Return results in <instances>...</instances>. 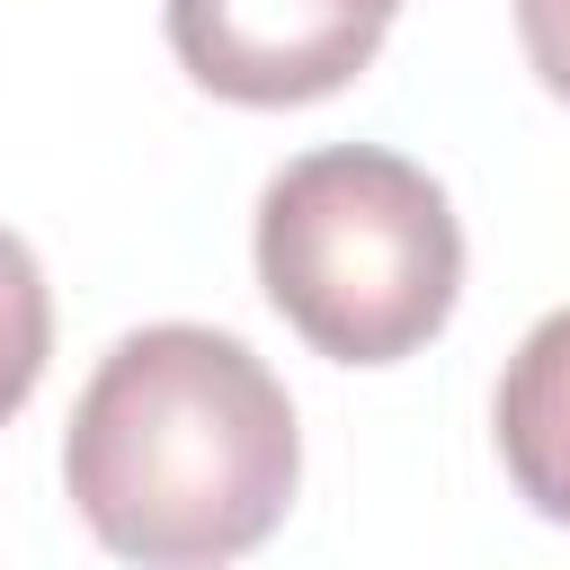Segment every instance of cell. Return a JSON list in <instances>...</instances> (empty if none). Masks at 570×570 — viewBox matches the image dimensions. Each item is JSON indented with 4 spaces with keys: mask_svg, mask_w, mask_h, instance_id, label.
Masks as SVG:
<instances>
[{
    "mask_svg": "<svg viewBox=\"0 0 570 570\" xmlns=\"http://www.w3.org/2000/svg\"><path fill=\"white\" fill-rule=\"evenodd\" d=\"M517 36H525L534 80L570 107V0H517Z\"/></svg>",
    "mask_w": 570,
    "mask_h": 570,
    "instance_id": "obj_5",
    "label": "cell"
},
{
    "mask_svg": "<svg viewBox=\"0 0 570 570\" xmlns=\"http://www.w3.org/2000/svg\"><path fill=\"white\" fill-rule=\"evenodd\" d=\"M499 463L534 517L570 525V312H543L499 374Z\"/></svg>",
    "mask_w": 570,
    "mask_h": 570,
    "instance_id": "obj_3",
    "label": "cell"
},
{
    "mask_svg": "<svg viewBox=\"0 0 570 570\" xmlns=\"http://www.w3.org/2000/svg\"><path fill=\"white\" fill-rule=\"evenodd\" d=\"M303 481L294 401L232 330L151 321L116 338L71 401L62 490L80 525L151 570L258 552Z\"/></svg>",
    "mask_w": 570,
    "mask_h": 570,
    "instance_id": "obj_1",
    "label": "cell"
},
{
    "mask_svg": "<svg viewBox=\"0 0 570 570\" xmlns=\"http://www.w3.org/2000/svg\"><path fill=\"white\" fill-rule=\"evenodd\" d=\"M45 356H53V294H45V267L18 232H0V428L27 410V392L45 383Z\"/></svg>",
    "mask_w": 570,
    "mask_h": 570,
    "instance_id": "obj_4",
    "label": "cell"
},
{
    "mask_svg": "<svg viewBox=\"0 0 570 570\" xmlns=\"http://www.w3.org/2000/svg\"><path fill=\"white\" fill-rule=\"evenodd\" d=\"M258 285L303 347L338 365H401L454 321L463 223L419 160L330 142L267 178Z\"/></svg>",
    "mask_w": 570,
    "mask_h": 570,
    "instance_id": "obj_2",
    "label": "cell"
},
{
    "mask_svg": "<svg viewBox=\"0 0 570 570\" xmlns=\"http://www.w3.org/2000/svg\"><path fill=\"white\" fill-rule=\"evenodd\" d=\"M330 9H347V18H365V27H392L401 0H330Z\"/></svg>",
    "mask_w": 570,
    "mask_h": 570,
    "instance_id": "obj_6",
    "label": "cell"
}]
</instances>
